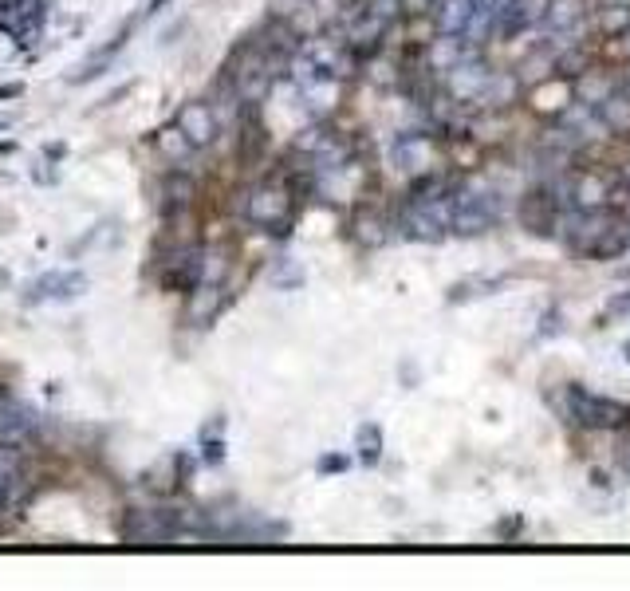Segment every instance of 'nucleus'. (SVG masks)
<instances>
[{
    "label": "nucleus",
    "mask_w": 630,
    "mask_h": 591,
    "mask_svg": "<svg viewBox=\"0 0 630 591\" xmlns=\"http://www.w3.org/2000/svg\"><path fill=\"white\" fill-rule=\"evenodd\" d=\"M579 16V0H560V4H552V24L556 28H564Z\"/></svg>",
    "instance_id": "nucleus-5"
},
{
    "label": "nucleus",
    "mask_w": 630,
    "mask_h": 591,
    "mask_svg": "<svg viewBox=\"0 0 630 591\" xmlns=\"http://www.w3.org/2000/svg\"><path fill=\"white\" fill-rule=\"evenodd\" d=\"M182 134H186L189 142L205 146V142L217 134V119L209 115V107H201V103L186 107V111H182Z\"/></svg>",
    "instance_id": "nucleus-2"
},
{
    "label": "nucleus",
    "mask_w": 630,
    "mask_h": 591,
    "mask_svg": "<svg viewBox=\"0 0 630 591\" xmlns=\"http://www.w3.org/2000/svg\"><path fill=\"white\" fill-rule=\"evenodd\" d=\"M438 20H441V28H445L449 36H453V32H461V28L473 20V0H449Z\"/></svg>",
    "instance_id": "nucleus-3"
},
{
    "label": "nucleus",
    "mask_w": 630,
    "mask_h": 591,
    "mask_svg": "<svg viewBox=\"0 0 630 591\" xmlns=\"http://www.w3.org/2000/svg\"><path fill=\"white\" fill-rule=\"evenodd\" d=\"M284 209H288L284 194H268V190H264V194H256V201H252V217H256V221H264V225H272Z\"/></svg>",
    "instance_id": "nucleus-4"
},
{
    "label": "nucleus",
    "mask_w": 630,
    "mask_h": 591,
    "mask_svg": "<svg viewBox=\"0 0 630 591\" xmlns=\"http://www.w3.org/2000/svg\"><path fill=\"white\" fill-rule=\"evenodd\" d=\"M571 406H575V418L583 426H623L627 422V406L611 402V398H595V394L571 391Z\"/></svg>",
    "instance_id": "nucleus-1"
}]
</instances>
